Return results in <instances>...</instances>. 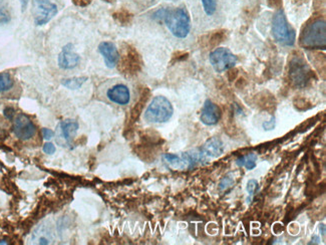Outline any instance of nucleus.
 <instances>
[{
  "instance_id": "f257e3e1",
  "label": "nucleus",
  "mask_w": 326,
  "mask_h": 245,
  "mask_svg": "<svg viewBox=\"0 0 326 245\" xmlns=\"http://www.w3.org/2000/svg\"><path fill=\"white\" fill-rule=\"evenodd\" d=\"M154 17L164 20L172 35L178 39L187 38L191 30L190 15L185 7L161 9L155 13Z\"/></svg>"
},
{
  "instance_id": "f03ea898",
  "label": "nucleus",
  "mask_w": 326,
  "mask_h": 245,
  "mask_svg": "<svg viewBox=\"0 0 326 245\" xmlns=\"http://www.w3.org/2000/svg\"><path fill=\"white\" fill-rule=\"evenodd\" d=\"M299 42L307 49H324L326 45L325 19L318 17L309 20L302 30Z\"/></svg>"
},
{
  "instance_id": "7ed1b4c3",
  "label": "nucleus",
  "mask_w": 326,
  "mask_h": 245,
  "mask_svg": "<svg viewBox=\"0 0 326 245\" xmlns=\"http://www.w3.org/2000/svg\"><path fill=\"white\" fill-rule=\"evenodd\" d=\"M118 66L124 77H135L142 70L143 60L134 46L123 43Z\"/></svg>"
},
{
  "instance_id": "20e7f679",
  "label": "nucleus",
  "mask_w": 326,
  "mask_h": 245,
  "mask_svg": "<svg viewBox=\"0 0 326 245\" xmlns=\"http://www.w3.org/2000/svg\"><path fill=\"white\" fill-rule=\"evenodd\" d=\"M272 35L276 41L283 45L291 46L295 43L296 33L288 23L284 10L278 9L272 20Z\"/></svg>"
},
{
  "instance_id": "39448f33",
  "label": "nucleus",
  "mask_w": 326,
  "mask_h": 245,
  "mask_svg": "<svg viewBox=\"0 0 326 245\" xmlns=\"http://www.w3.org/2000/svg\"><path fill=\"white\" fill-rule=\"evenodd\" d=\"M174 114V108L171 102L163 96H158L148 106L145 112V119L150 122H168Z\"/></svg>"
},
{
  "instance_id": "423d86ee",
  "label": "nucleus",
  "mask_w": 326,
  "mask_h": 245,
  "mask_svg": "<svg viewBox=\"0 0 326 245\" xmlns=\"http://www.w3.org/2000/svg\"><path fill=\"white\" fill-rule=\"evenodd\" d=\"M289 80L296 87H305L312 81L314 75L306 61L300 56H294L289 64Z\"/></svg>"
},
{
  "instance_id": "0eeeda50",
  "label": "nucleus",
  "mask_w": 326,
  "mask_h": 245,
  "mask_svg": "<svg viewBox=\"0 0 326 245\" xmlns=\"http://www.w3.org/2000/svg\"><path fill=\"white\" fill-rule=\"evenodd\" d=\"M210 63L217 73H224L234 68L237 64V56L225 47L215 48L209 56Z\"/></svg>"
},
{
  "instance_id": "6e6552de",
  "label": "nucleus",
  "mask_w": 326,
  "mask_h": 245,
  "mask_svg": "<svg viewBox=\"0 0 326 245\" xmlns=\"http://www.w3.org/2000/svg\"><path fill=\"white\" fill-rule=\"evenodd\" d=\"M32 16L38 26L48 23L58 12L56 4L50 0H32Z\"/></svg>"
},
{
  "instance_id": "1a4fd4ad",
  "label": "nucleus",
  "mask_w": 326,
  "mask_h": 245,
  "mask_svg": "<svg viewBox=\"0 0 326 245\" xmlns=\"http://www.w3.org/2000/svg\"><path fill=\"white\" fill-rule=\"evenodd\" d=\"M36 132L37 128L34 124V122L27 116L20 114L14 119L13 133L18 139L22 141H27L36 135Z\"/></svg>"
},
{
  "instance_id": "9d476101",
  "label": "nucleus",
  "mask_w": 326,
  "mask_h": 245,
  "mask_svg": "<svg viewBox=\"0 0 326 245\" xmlns=\"http://www.w3.org/2000/svg\"><path fill=\"white\" fill-rule=\"evenodd\" d=\"M201 156L204 162V165L209 163L211 159L220 157L224 153V144L223 142L217 138L213 137L209 139L200 149Z\"/></svg>"
},
{
  "instance_id": "9b49d317",
  "label": "nucleus",
  "mask_w": 326,
  "mask_h": 245,
  "mask_svg": "<svg viewBox=\"0 0 326 245\" xmlns=\"http://www.w3.org/2000/svg\"><path fill=\"white\" fill-rule=\"evenodd\" d=\"M80 60L81 57L74 51V45L72 43H69L62 47L57 59L58 67L62 70L75 69L80 64Z\"/></svg>"
},
{
  "instance_id": "f8f14e48",
  "label": "nucleus",
  "mask_w": 326,
  "mask_h": 245,
  "mask_svg": "<svg viewBox=\"0 0 326 245\" xmlns=\"http://www.w3.org/2000/svg\"><path fill=\"white\" fill-rule=\"evenodd\" d=\"M99 51L104 57L105 64L108 68L114 69L118 66L120 59V52L115 43L111 41H103L99 45Z\"/></svg>"
},
{
  "instance_id": "ddd939ff",
  "label": "nucleus",
  "mask_w": 326,
  "mask_h": 245,
  "mask_svg": "<svg viewBox=\"0 0 326 245\" xmlns=\"http://www.w3.org/2000/svg\"><path fill=\"white\" fill-rule=\"evenodd\" d=\"M221 116H222L221 109L212 101L207 100L202 108L201 116H200L201 122L203 124L207 126L216 125L219 120L221 119Z\"/></svg>"
},
{
  "instance_id": "4468645a",
  "label": "nucleus",
  "mask_w": 326,
  "mask_h": 245,
  "mask_svg": "<svg viewBox=\"0 0 326 245\" xmlns=\"http://www.w3.org/2000/svg\"><path fill=\"white\" fill-rule=\"evenodd\" d=\"M107 97L111 102L120 106H125L130 101V93L128 87L122 83L116 84L109 88L107 91Z\"/></svg>"
},
{
  "instance_id": "2eb2a0df",
  "label": "nucleus",
  "mask_w": 326,
  "mask_h": 245,
  "mask_svg": "<svg viewBox=\"0 0 326 245\" xmlns=\"http://www.w3.org/2000/svg\"><path fill=\"white\" fill-rule=\"evenodd\" d=\"M163 161H164L173 170L182 171V170L191 169V164L186 152L183 153L181 156L167 153V154L163 155Z\"/></svg>"
},
{
  "instance_id": "dca6fc26",
  "label": "nucleus",
  "mask_w": 326,
  "mask_h": 245,
  "mask_svg": "<svg viewBox=\"0 0 326 245\" xmlns=\"http://www.w3.org/2000/svg\"><path fill=\"white\" fill-rule=\"evenodd\" d=\"M60 132L68 144H71L79 130V122L76 120H64L60 122Z\"/></svg>"
},
{
  "instance_id": "f3484780",
  "label": "nucleus",
  "mask_w": 326,
  "mask_h": 245,
  "mask_svg": "<svg viewBox=\"0 0 326 245\" xmlns=\"http://www.w3.org/2000/svg\"><path fill=\"white\" fill-rule=\"evenodd\" d=\"M150 95H151L150 89L147 88V87H145V88L143 89V91H142V94H141L140 98H139V101H138V102L136 103V105L133 107L132 111H130V116H129V120H130V122H135L139 119L141 113L143 112V109H144L146 103H147L148 100H149Z\"/></svg>"
},
{
  "instance_id": "a211bd4d",
  "label": "nucleus",
  "mask_w": 326,
  "mask_h": 245,
  "mask_svg": "<svg viewBox=\"0 0 326 245\" xmlns=\"http://www.w3.org/2000/svg\"><path fill=\"white\" fill-rule=\"evenodd\" d=\"M258 156L255 153H249L247 155L241 156L236 160L238 167H246L248 170H253L257 165Z\"/></svg>"
},
{
  "instance_id": "6ab92c4d",
  "label": "nucleus",
  "mask_w": 326,
  "mask_h": 245,
  "mask_svg": "<svg viewBox=\"0 0 326 245\" xmlns=\"http://www.w3.org/2000/svg\"><path fill=\"white\" fill-rule=\"evenodd\" d=\"M226 35H227L226 30L221 29V30H218V32L213 33L210 36H207L206 45L211 48L217 47L226 39Z\"/></svg>"
},
{
  "instance_id": "aec40b11",
  "label": "nucleus",
  "mask_w": 326,
  "mask_h": 245,
  "mask_svg": "<svg viewBox=\"0 0 326 245\" xmlns=\"http://www.w3.org/2000/svg\"><path fill=\"white\" fill-rule=\"evenodd\" d=\"M86 81H87V78H85V77L65 79V80L61 81V84L69 89H79L82 86V84Z\"/></svg>"
},
{
  "instance_id": "412c9836",
  "label": "nucleus",
  "mask_w": 326,
  "mask_h": 245,
  "mask_svg": "<svg viewBox=\"0 0 326 245\" xmlns=\"http://www.w3.org/2000/svg\"><path fill=\"white\" fill-rule=\"evenodd\" d=\"M113 17L117 22H119L122 25H127L133 20V14L125 9H122L115 12L113 14Z\"/></svg>"
},
{
  "instance_id": "4be33fe9",
  "label": "nucleus",
  "mask_w": 326,
  "mask_h": 245,
  "mask_svg": "<svg viewBox=\"0 0 326 245\" xmlns=\"http://www.w3.org/2000/svg\"><path fill=\"white\" fill-rule=\"evenodd\" d=\"M11 20L10 8L5 0H0V25L6 24Z\"/></svg>"
},
{
  "instance_id": "5701e85b",
  "label": "nucleus",
  "mask_w": 326,
  "mask_h": 245,
  "mask_svg": "<svg viewBox=\"0 0 326 245\" xmlns=\"http://www.w3.org/2000/svg\"><path fill=\"white\" fill-rule=\"evenodd\" d=\"M13 80L8 73L0 74V94L9 90L13 86Z\"/></svg>"
},
{
  "instance_id": "b1692460",
  "label": "nucleus",
  "mask_w": 326,
  "mask_h": 245,
  "mask_svg": "<svg viewBox=\"0 0 326 245\" xmlns=\"http://www.w3.org/2000/svg\"><path fill=\"white\" fill-rule=\"evenodd\" d=\"M202 4L207 15L211 16L215 13L217 8V0H202Z\"/></svg>"
},
{
  "instance_id": "393cba45",
  "label": "nucleus",
  "mask_w": 326,
  "mask_h": 245,
  "mask_svg": "<svg viewBox=\"0 0 326 245\" xmlns=\"http://www.w3.org/2000/svg\"><path fill=\"white\" fill-rule=\"evenodd\" d=\"M234 185V178L231 175L225 176L219 183L220 191H226Z\"/></svg>"
},
{
  "instance_id": "a878e982",
  "label": "nucleus",
  "mask_w": 326,
  "mask_h": 245,
  "mask_svg": "<svg viewBox=\"0 0 326 245\" xmlns=\"http://www.w3.org/2000/svg\"><path fill=\"white\" fill-rule=\"evenodd\" d=\"M258 188V182L256 180H250L247 184V192H248V198H247V202L250 204L252 201V198L255 194V191Z\"/></svg>"
},
{
  "instance_id": "bb28decb",
  "label": "nucleus",
  "mask_w": 326,
  "mask_h": 245,
  "mask_svg": "<svg viewBox=\"0 0 326 245\" xmlns=\"http://www.w3.org/2000/svg\"><path fill=\"white\" fill-rule=\"evenodd\" d=\"M262 126H263L264 130H266V131H271V130H273V129L275 128V126H276V121H275V117H271L270 121L264 122Z\"/></svg>"
},
{
  "instance_id": "cd10ccee",
  "label": "nucleus",
  "mask_w": 326,
  "mask_h": 245,
  "mask_svg": "<svg viewBox=\"0 0 326 245\" xmlns=\"http://www.w3.org/2000/svg\"><path fill=\"white\" fill-rule=\"evenodd\" d=\"M282 4H283V0H267V5L270 8L281 9Z\"/></svg>"
},
{
  "instance_id": "c85d7f7f",
  "label": "nucleus",
  "mask_w": 326,
  "mask_h": 245,
  "mask_svg": "<svg viewBox=\"0 0 326 245\" xmlns=\"http://www.w3.org/2000/svg\"><path fill=\"white\" fill-rule=\"evenodd\" d=\"M43 152L45 153V154L47 155H52L55 153V146L52 144V143H45L43 145V148H42Z\"/></svg>"
},
{
  "instance_id": "c756f323",
  "label": "nucleus",
  "mask_w": 326,
  "mask_h": 245,
  "mask_svg": "<svg viewBox=\"0 0 326 245\" xmlns=\"http://www.w3.org/2000/svg\"><path fill=\"white\" fill-rule=\"evenodd\" d=\"M92 0H73V3L79 7H85L90 4Z\"/></svg>"
},
{
  "instance_id": "7c9ffc66",
  "label": "nucleus",
  "mask_w": 326,
  "mask_h": 245,
  "mask_svg": "<svg viewBox=\"0 0 326 245\" xmlns=\"http://www.w3.org/2000/svg\"><path fill=\"white\" fill-rule=\"evenodd\" d=\"M228 72H229V73H228V79H229L230 82H233V81H235L237 79V77H238V70L232 68V69H230Z\"/></svg>"
},
{
  "instance_id": "2f4dec72",
  "label": "nucleus",
  "mask_w": 326,
  "mask_h": 245,
  "mask_svg": "<svg viewBox=\"0 0 326 245\" xmlns=\"http://www.w3.org/2000/svg\"><path fill=\"white\" fill-rule=\"evenodd\" d=\"M42 136L45 140H50L53 136H54V133L53 131H51L50 129H47V128H43L42 129Z\"/></svg>"
},
{
  "instance_id": "473e14b6",
  "label": "nucleus",
  "mask_w": 326,
  "mask_h": 245,
  "mask_svg": "<svg viewBox=\"0 0 326 245\" xmlns=\"http://www.w3.org/2000/svg\"><path fill=\"white\" fill-rule=\"evenodd\" d=\"M3 115L6 119L8 120H11L14 116V110L12 108H6L4 111H3Z\"/></svg>"
},
{
  "instance_id": "72a5a7b5",
  "label": "nucleus",
  "mask_w": 326,
  "mask_h": 245,
  "mask_svg": "<svg viewBox=\"0 0 326 245\" xmlns=\"http://www.w3.org/2000/svg\"><path fill=\"white\" fill-rule=\"evenodd\" d=\"M188 57V53L187 52H178L177 56L174 54L173 55V59H175V61H179V60H184Z\"/></svg>"
},
{
  "instance_id": "f704fd0d",
  "label": "nucleus",
  "mask_w": 326,
  "mask_h": 245,
  "mask_svg": "<svg viewBox=\"0 0 326 245\" xmlns=\"http://www.w3.org/2000/svg\"><path fill=\"white\" fill-rule=\"evenodd\" d=\"M320 239H319V237L318 236H316V235H314L313 236V238H312V240H311V242H309L308 244H319L320 242Z\"/></svg>"
},
{
  "instance_id": "c9c22d12",
  "label": "nucleus",
  "mask_w": 326,
  "mask_h": 245,
  "mask_svg": "<svg viewBox=\"0 0 326 245\" xmlns=\"http://www.w3.org/2000/svg\"><path fill=\"white\" fill-rule=\"evenodd\" d=\"M40 244H49V241L46 238H41L40 239Z\"/></svg>"
},
{
  "instance_id": "e433bc0d",
  "label": "nucleus",
  "mask_w": 326,
  "mask_h": 245,
  "mask_svg": "<svg viewBox=\"0 0 326 245\" xmlns=\"http://www.w3.org/2000/svg\"><path fill=\"white\" fill-rule=\"evenodd\" d=\"M320 231L322 232V235H325V225L324 224L320 225Z\"/></svg>"
},
{
  "instance_id": "4c0bfd02",
  "label": "nucleus",
  "mask_w": 326,
  "mask_h": 245,
  "mask_svg": "<svg viewBox=\"0 0 326 245\" xmlns=\"http://www.w3.org/2000/svg\"><path fill=\"white\" fill-rule=\"evenodd\" d=\"M104 1H106V2H110V3H112V2H114V1H115V0H104Z\"/></svg>"
},
{
  "instance_id": "58836bf2",
  "label": "nucleus",
  "mask_w": 326,
  "mask_h": 245,
  "mask_svg": "<svg viewBox=\"0 0 326 245\" xmlns=\"http://www.w3.org/2000/svg\"><path fill=\"white\" fill-rule=\"evenodd\" d=\"M0 244H7V242H5V241L3 240V241H0Z\"/></svg>"
}]
</instances>
